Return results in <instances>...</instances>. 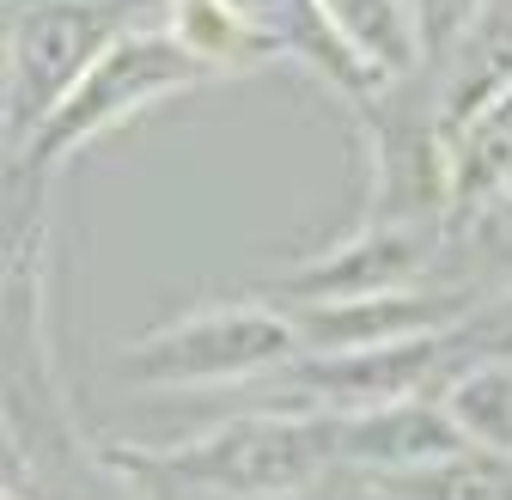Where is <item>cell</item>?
I'll return each mask as SVG.
<instances>
[{
    "instance_id": "obj_11",
    "label": "cell",
    "mask_w": 512,
    "mask_h": 500,
    "mask_svg": "<svg viewBox=\"0 0 512 500\" xmlns=\"http://www.w3.org/2000/svg\"><path fill=\"white\" fill-rule=\"evenodd\" d=\"M439 403H445V415L458 421L464 446L512 458V354L470 360L458 379L439 391Z\"/></svg>"
},
{
    "instance_id": "obj_15",
    "label": "cell",
    "mask_w": 512,
    "mask_h": 500,
    "mask_svg": "<svg viewBox=\"0 0 512 500\" xmlns=\"http://www.w3.org/2000/svg\"><path fill=\"white\" fill-rule=\"evenodd\" d=\"M506 305H512V299H506ZM506 305H500V311H506Z\"/></svg>"
},
{
    "instance_id": "obj_2",
    "label": "cell",
    "mask_w": 512,
    "mask_h": 500,
    "mask_svg": "<svg viewBox=\"0 0 512 500\" xmlns=\"http://www.w3.org/2000/svg\"><path fill=\"white\" fill-rule=\"evenodd\" d=\"M305 354L293 311L275 299H226L165 318L116 348V379L135 391H214L256 385Z\"/></svg>"
},
{
    "instance_id": "obj_14",
    "label": "cell",
    "mask_w": 512,
    "mask_h": 500,
    "mask_svg": "<svg viewBox=\"0 0 512 500\" xmlns=\"http://www.w3.org/2000/svg\"><path fill=\"white\" fill-rule=\"evenodd\" d=\"M488 7V0H415V25H421V49H427V68L458 43V31Z\"/></svg>"
},
{
    "instance_id": "obj_10",
    "label": "cell",
    "mask_w": 512,
    "mask_h": 500,
    "mask_svg": "<svg viewBox=\"0 0 512 500\" xmlns=\"http://www.w3.org/2000/svg\"><path fill=\"white\" fill-rule=\"evenodd\" d=\"M317 13L330 19V31L354 49V61H366L384 86L427 68L415 0H317Z\"/></svg>"
},
{
    "instance_id": "obj_4",
    "label": "cell",
    "mask_w": 512,
    "mask_h": 500,
    "mask_svg": "<svg viewBox=\"0 0 512 500\" xmlns=\"http://www.w3.org/2000/svg\"><path fill=\"white\" fill-rule=\"evenodd\" d=\"M110 0H19L7 31V129L13 147L68 104V92L92 74V61L122 37Z\"/></svg>"
},
{
    "instance_id": "obj_5",
    "label": "cell",
    "mask_w": 512,
    "mask_h": 500,
    "mask_svg": "<svg viewBox=\"0 0 512 500\" xmlns=\"http://www.w3.org/2000/svg\"><path fill=\"white\" fill-rule=\"evenodd\" d=\"M439 238L445 232L433 226H360L354 238L330 244L324 257L293 263L263 299L299 311V305H354V299H378L397 287H421Z\"/></svg>"
},
{
    "instance_id": "obj_3",
    "label": "cell",
    "mask_w": 512,
    "mask_h": 500,
    "mask_svg": "<svg viewBox=\"0 0 512 500\" xmlns=\"http://www.w3.org/2000/svg\"><path fill=\"white\" fill-rule=\"evenodd\" d=\"M208 74L177 49V37L165 25H128L98 61H92V74L68 92V104H61L43 129L25 141L19 165L25 171H55V165H68L74 153H86L98 135L122 129V122H135L141 110L189 92V86H202Z\"/></svg>"
},
{
    "instance_id": "obj_8",
    "label": "cell",
    "mask_w": 512,
    "mask_h": 500,
    "mask_svg": "<svg viewBox=\"0 0 512 500\" xmlns=\"http://www.w3.org/2000/svg\"><path fill=\"white\" fill-rule=\"evenodd\" d=\"M427 74H433V122L452 141L488 104L512 92V0H488Z\"/></svg>"
},
{
    "instance_id": "obj_1",
    "label": "cell",
    "mask_w": 512,
    "mask_h": 500,
    "mask_svg": "<svg viewBox=\"0 0 512 500\" xmlns=\"http://www.w3.org/2000/svg\"><path fill=\"white\" fill-rule=\"evenodd\" d=\"M122 458L214 500H299L324 482V470L342 464V440H336V415L244 409V415L202 427L183 446L122 452Z\"/></svg>"
},
{
    "instance_id": "obj_6",
    "label": "cell",
    "mask_w": 512,
    "mask_h": 500,
    "mask_svg": "<svg viewBox=\"0 0 512 500\" xmlns=\"http://www.w3.org/2000/svg\"><path fill=\"white\" fill-rule=\"evenodd\" d=\"M470 305H476L470 287H397L354 305H299L293 324L305 354H354V348H391L421 336H458Z\"/></svg>"
},
{
    "instance_id": "obj_7",
    "label": "cell",
    "mask_w": 512,
    "mask_h": 500,
    "mask_svg": "<svg viewBox=\"0 0 512 500\" xmlns=\"http://www.w3.org/2000/svg\"><path fill=\"white\" fill-rule=\"evenodd\" d=\"M336 440H342V464L360 470V482L415 476V470H433L464 452V433L439 397H403V403L348 415L336 421Z\"/></svg>"
},
{
    "instance_id": "obj_13",
    "label": "cell",
    "mask_w": 512,
    "mask_h": 500,
    "mask_svg": "<svg viewBox=\"0 0 512 500\" xmlns=\"http://www.w3.org/2000/svg\"><path fill=\"white\" fill-rule=\"evenodd\" d=\"M445 238L458 244V257H464L476 275L506 281V275H512V183H506L500 196H488L482 208L445 220Z\"/></svg>"
},
{
    "instance_id": "obj_12",
    "label": "cell",
    "mask_w": 512,
    "mask_h": 500,
    "mask_svg": "<svg viewBox=\"0 0 512 500\" xmlns=\"http://www.w3.org/2000/svg\"><path fill=\"white\" fill-rule=\"evenodd\" d=\"M372 488H384L391 500H512V458L464 446L458 458H445L433 470L391 476V482H372Z\"/></svg>"
},
{
    "instance_id": "obj_9",
    "label": "cell",
    "mask_w": 512,
    "mask_h": 500,
    "mask_svg": "<svg viewBox=\"0 0 512 500\" xmlns=\"http://www.w3.org/2000/svg\"><path fill=\"white\" fill-rule=\"evenodd\" d=\"M165 31L208 80H250L281 61V43L238 0H165Z\"/></svg>"
}]
</instances>
